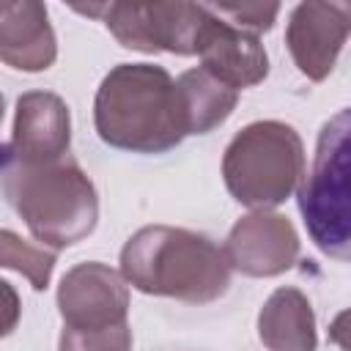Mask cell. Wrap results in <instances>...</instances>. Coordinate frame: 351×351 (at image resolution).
<instances>
[{"label": "cell", "instance_id": "1", "mask_svg": "<svg viewBox=\"0 0 351 351\" xmlns=\"http://www.w3.org/2000/svg\"><path fill=\"white\" fill-rule=\"evenodd\" d=\"M99 137L132 154H165L186 132L176 80L154 63H118L101 80L93 99Z\"/></svg>", "mask_w": 351, "mask_h": 351}, {"label": "cell", "instance_id": "2", "mask_svg": "<svg viewBox=\"0 0 351 351\" xmlns=\"http://www.w3.org/2000/svg\"><path fill=\"white\" fill-rule=\"evenodd\" d=\"M121 277L148 296L206 304L228 291L230 263L225 250L203 233L148 225L126 239L121 250Z\"/></svg>", "mask_w": 351, "mask_h": 351}, {"label": "cell", "instance_id": "3", "mask_svg": "<svg viewBox=\"0 0 351 351\" xmlns=\"http://www.w3.org/2000/svg\"><path fill=\"white\" fill-rule=\"evenodd\" d=\"M0 186L33 239L52 252L82 241L99 222L96 186L71 156L49 165L0 159Z\"/></svg>", "mask_w": 351, "mask_h": 351}, {"label": "cell", "instance_id": "4", "mask_svg": "<svg viewBox=\"0 0 351 351\" xmlns=\"http://www.w3.org/2000/svg\"><path fill=\"white\" fill-rule=\"evenodd\" d=\"M222 178L233 200L252 211L285 203L304 178V145L282 121H252L225 148Z\"/></svg>", "mask_w": 351, "mask_h": 351}, {"label": "cell", "instance_id": "5", "mask_svg": "<svg viewBox=\"0 0 351 351\" xmlns=\"http://www.w3.org/2000/svg\"><path fill=\"white\" fill-rule=\"evenodd\" d=\"M348 110L329 118L318 134L310 176L299 184V211L315 247L337 261H348Z\"/></svg>", "mask_w": 351, "mask_h": 351}, {"label": "cell", "instance_id": "6", "mask_svg": "<svg viewBox=\"0 0 351 351\" xmlns=\"http://www.w3.org/2000/svg\"><path fill=\"white\" fill-rule=\"evenodd\" d=\"M82 14H101L121 47L137 52L197 55L211 25V8L200 3H107L77 5Z\"/></svg>", "mask_w": 351, "mask_h": 351}, {"label": "cell", "instance_id": "7", "mask_svg": "<svg viewBox=\"0 0 351 351\" xmlns=\"http://www.w3.org/2000/svg\"><path fill=\"white\" fill-rule=\"evenodd\" d=\"M58 310L63 326L77 332H99L129 324V285L107 263H77L58 285Z\"/></svg>", "mask_w": 351, "mask_h": 351}, {"label": "cell", "instance_id": "8", "mask_svg": "<svg viewBox=\"0 0 351 351\" xmlns=\"http://www.w3.org/2000/svg\"><path fill=\"white\" fill-rule=\"evenodd\" d=\"M71 115L69 104L52 90H27L16 99L14 134L0 143V159L16 165H49L69 156Z\"/></svg>", "mask_w": 351, "mask_h": 351}, {"label": "cell", "instance_id": "9", "mask_svg": "<svg viewBox=\"0 0 351 351\" xmlns=\"http://www.w3.org/2000/svg\"><path fill=\"white\" fill-rule=\"evenodd\" d=\"M299 247V233L285 214L252 211L230 228L222 250L230 269L247 277H277L296 263Z\"/></svg>", "mask_w": 351, "mask_h": 351}, {"label": "cell", "instance_id": "10", "mask_svg": "<svg viewBox=\"0 0 351 351\" xmlns=\"http://www.w3.org/2000/svg\"><path fill=\"white\" fill-rule=\"evenodd\" d=\"M351 30V8L346 3H299L285 27V44L296 69L321 82L332 74L337 55Z\"/></svg>", "mask_w": 351, "mask_h": 351}, {"label": "cell", "instance_id": "11", "mask_svg": "<svg viewBox=\"0 0 351 351\" xmlns=\"http://www.w3.org/2000/svg\"><path fill=\"white\" fill-rule=\"evenodd\" d=\"M214 14V11H211ZM200 69L225 82L228 88H252L269 74V55L261 38L250 30H241L225 22L219 14L211 16V25L200 44Z\"/></svg>", "mask_w": 351, "mask_h": 351}, {"label": "cell", "instance_id": "12", "mask_svg": "<svg viewBox=\"0 0 351 351\" xmlns=\"http://www.w3.org/2000/svg\"><path fill=\"white\" fill-rule=\"evenodd\" d=\"M58 58L47 5L36 0H0V60L16 71H47Z\"/></svg>", "mask_w": 351, "mask_h": 351}, {"label": "cell", "instance_id": "13", "mask_svg": "<svg viewBox=\"0 0 351 351\" xmlns=\"http://www.w3.org/2000/svg\"><path fill=\"white\" fill-rule=\"evenodd\" d=\"M258 337L269 351H315V313L310 299L293 288H277L258 313Z\"/></svg>", "mask_w": 351, "mask_h": 351}, {"label": "cell", "instance_id": "14", "mask_svg": "<svg viewBox=\"0 0 351 351\" xmlns=\"http://www.w3.org/2000/svg\"><path fill=\"white\" fill-rule=\"evenodd\" d=\"M184 132L186 134H208L222 126L239 104V90L228 88L206 69H189L176 80Z\"/></svg>", "mask_w": 351, "mask_h": 351}, {"label": "cell", "instance_id": "15", "mask_svg": "<svg viewBox=\"0 0 351 351\" xmlns=\"http://www.w3.org/2000/svg\"><path fill=\"white\" fill-rule=\"evenodd\" d=\"M55 263H58V252L36 247L25 241L19 233L0 228V269H14L22 277H27L33 291H47Z\"/></svg>", "mask_w": 351, "mask_h": 351}, {"label": "cell", "instance_id": "16", "mask_svg": "<svg viewBox=\"0 0 351 351\" xmlns=\"http://www.w3.org/2000/svg\"><path fill=\"white\" fill-rule=\"evenodd\" d=\"M58 351H132V329L129 324L99 332H77L63 326Z\"/></svg>", "mask_w": 351, "mask_h": 351}, {"label": "cell", "instance_id": "17", "mask_svg": "<svg viewBox=\"0 0 351 351\" xmlns=\"http://www.w3.org/2000/svg\"><path fill=\"white\" fill-rule=\"evenodd\" d=\"M214 14H225V16H230L233 22H239V27L241 30H250V33H266V30H271V25H274V19H277V14H280V5L277 3H269V5H263V3H241V5H208Z\"/></svg>", "mask_w": 351, "mask_h": 351}, {"label": "cell", "instance_id": "18", "mask_svg": "<svg viewBox=\"0 0 351 351\" xmlns=\"http://www.w3.org/2000/svg\"><path fill=\"white\" fill-rule=\"evenodd\" d=\"M22 318V302L16 288L0 277V337H8Z\"/></svg>", "mask_w": 351, "mask_h": 351}, {"label": "cell", "instance_id": "19", "mask_svg": "<svg viewBox=\"0 0 351 351\" xmlns=\"http://www.w3.org/2000/svg\"><path fill=\"white\" fill-rule=\"evenodd\" d=\"M3 110H5V99H3V93H0V123H3Z\"/></svg>", "mask_w": 351, "mask_h": 351}]
</instances>
